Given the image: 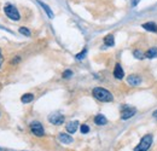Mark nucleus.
I'll return each mask as SVG.
<instances>
[{
	"label": "nucleus",
	"mask_w": 157,
	"mask_h": 151,
	"mask_svg": "<svg viewBox=\"0 0 157 151\" xmlns=\"http://www.w3.org/2000/svg\"><path fill=\"white\" fill-rule=\"evenodd\" d=\"M92 93H93V97L96 99L100 100V102H111L114 99L113 95L108 90H105L103 87H96V88H93Z\"/></svg>",
	"instance_id": "obj_1"
},
{
	"label": "nucleus",
	"mask_w": 157,
	"mask_h": 151,
	"mask_svg": "<svg viewBox=\"0 0 157 151\" xmlns=\"http://www.w3.org/2000/svg\"><path fill=\"white\" fill-rule=\"evenodd\" d=\"M151 144H152V135L151 134H146V135H144L141 138L140 143L136 146L134 151H147L149 148L151 146Z\"/></svg>",
	"instance_id": "obj_2"
},
{
	"label": "nucleus",
	"mask_w": 157,
	"mask_h": 151,
	"mask_svg": "<svg viewBox=\"0 0 157 151\" xmlns=\"http://www.w3.org/2000/svg\"><path fill=\"white\" fill-rule=\"evenodd\" d=\"M4 11H5L6 16L10 19H13V21H18L20 19V12H18V10L13 5H6L4 7Z\"/></svg>",
	"instance_id": "obj_3"
},
{
	"label": "nucleus",
	"mask_w": 157,
	"mask_h": 151,
	"mask_svg": "<svg viewBox=\"0 0 157 151\" xmlns=\"http://www.w3.org/2000/svg\"><path fill=\"white\" fill-rule=\"evenodd\" d=\"M30 131L33 134H35L36 137H42L45 135V131H44V127L40 123L39 121H33L30 123Z\"/></svg>",
	"instance_id": "obj_4"
},
{
	"label": "nucleus",
	"mask_w": 157,
	"mask_h": 151,
	"mask_svg": "<svg viewBox=\"0 0 157 151\" xmlns=\"http://www.w3.org/2000/svg\"><path fill=\"white\" fill-rule=\"evenodd\" d=\"M48 121L52 123V125H56V126H59L64 122V116L60 113H53L48 116Z\"/></svg>",
	"instance_id": "obj_5"
},
{
	"label": "nucleus",
	"mask_w": 157,
	"mask_h": 151,
	"mask_svg": "<svg viewBox=\"0 0 157 151\" xmlns=\"http://www.w3.org/2000/svg\"><path fill=\"white\" fill-rule=\"evenodd\" d=\"M137 114V110L134 108H131V106H124L121 111V118L122 120H128L131 118L132 116H134Z\"/></svg>",
	"instance_id": "obj_6"
},
{
	"label": "nucleus",
	"mask_w": 157,
	"mask_h": 151,
	"mask_svg": "<svg viewBox=\"0 0 157 151\" xmlns=\"http://www.w3.org/2000/svg\"><path fill=\"white\" fill-rule=\"evenodd\" d=\"M127 82L131 85V86H138L141 83V79L138 75H129L127 77Z\"/></svg>",
	"instance_id": "obj_7"
},
{
	"label": "nucleus",
	"mask_w": 157,
	"mask_h": 151,
	"mask_svg": "<svg viewBox=\"0 0 157 151\" xmlns=\"http://www.w3.org/2000/svg\"><path fill=\"white\" fill-rule=\"evenodd\" d=\"M78 128V121H71V122H69V123L67 125V132L70 133V134H73V133L76 132Z\"/></svg>",
	"instance_id": "obj_8"
},
{
	"label": "nucleus",
	"mask_w": 157,
	"mask_h": 151,
	"mask_svg": "<svg viewBox=\"0 0 157 151\" xmlns=\"http://www.w3.org/2000/svg\"><path fill=\"white\" fill-rule=\"evenodd\" d=\"M58 139L59 141L63 143V144H70V143H73V138L69 134H65V133H60L58 135Z\"/></svg>",
	"instance_id": "obj_9"
},
{
	"label": "nucleus",
	"mask_w": 157,
	"mask_h": 151,
	"mask_svg": "<svg viewBox=\"0 0 157 151\" xmlns=\"http://www.w3.org/2000/svg\"><path fill=\"white\" fill-rule=\"evenodd\" d=\"M114 76H115L116 79H118V80H121V79L124 76V72H123L122 67H121L118 63L115 65V69H114Z\"/></svg>",
	"instance_id": "obj_10"
},
{
	"label": "nucleus",
	"mask_w": 157,
	"mask_h": 151,
	"mask_svg": "<svg viewBox=\"0 0 157 151\" xmlns=\"http://www.w3.org/2000/svg\"><path fill=\"white\" fill-rule=\"evenodd\" d=\"M143 28L146 29V30H149V32H154V33H156L157 32V24L156 23H154V22L144 23V24H143Z\"/></svg>",
	"instance_id": "obj_11"
},
{
	"label": "nucleus",
	"mask_w": 157,
	"mask_h": 151,
	"mask_svg": "<svg viewBox=\"0 0 157 151\" xmlns=\"http://www.w3.org/2000/svg\"><path fill=\"white\" fill-rule=\"evenodd\" d=\"M94 122H96V125H98V126H104V125H106L108 120H106L105 116H103V115H97V116L94 117Z\"/></svg>",
	"instance_id": "obj_12"
},
{
	"label": "nucleus",
	"mask_w": 157,
	"mask_h": 151,
	"mask_svg": "<svg viewBox=\"0 0 157 151\" xmlns=\"http://www.w3.org/2000/svg\"><path fill=\"white\" fill-rule=\"evenodd\" d=\"M104 44L106 46H114L115 45V39H114V35L113 34H109L104 38Z\"/></svg>",
	"instance_id": "obj_13"
},
{
	"label": "nucleus",
	"mask_w": 157,
	"mask_h": 151,
	"mask_svg": "<svg viewBox=\"0 0 157 151\" xmlns=\"http://www.w3.org/2000/svg\"><path fill=\"white\" fill-rule=\"evenodd\" d=\"M33 99H34V95H32V93H25V95H23L21 97V100H22V103H24V104H28V103L33 102Z\"/></svg>",
	"instance_id": "obj_14"
},
{
	"label": "nucleus",
	"mask_w": 157,
	"mask_h": 151,
	"mask_svg": "<svg viewBox=\"0 0 157 151\" xmlns=\"http://www.w3.org/2000/svg\"><path fill=\"white\" fill-rule=\"evenodd\" d=\"M39 4L41 5V6H42V9H44V10L46 11V14L48 15V17H50V18H52V17H53V12H52V11L50 10V7H48V6L46 5V4H44L42 1H39Z\"/></svg>",
	"instance_id": "obj_15"
},
{
	"label": "nucleus",
	"mask_w": 157,
	"mask_h": 151,
	"mask_svg": "<svg viewBox=\"0 0 157 151\" xmlns=\"http://www.w3.org/2000/svg\"><path fill=\"white\" fill-rule=\"evenodd\" d=\"M145 57L146 58H155V57H157V48H151V50H149L146 53H145Z\"/></svg>",
	"instance_id": "obj_16"
},
{
	"label": "nucleus",
	"mask_w": 157,
	"mask_h": 151,
	"mask_svg": "<svg viewBox=\"0 0 157 151\" xmlns=\"http://www.w3.org/2000/svg\"><path fill=\"white\" fill-rule=\"evenodd\" d=\"M20 33L21 34H23V35H25V37H30V30L27 29V28H24V27H21Z\"/></svg>",
	"instance_id": "obj_17"
},
{
	"label": "nucleus",
	"mask_w": 157,
	"mask_h": 151,
	"mask_svg": "<svg viewBox=\"0 0 157 151\" xmlns=\"http://www.w3.org/2000/svg\"><path fill=\"white\" fill-rule=\"evenodd\" d=\"M80 130H81V133H83V134H86V133L90 132V127H88L87 125H81Z\"/></svg>",
	"instance_id": "obj_18"
},
{
	"label": "nucleus",
	"mask_w": 157,
	"mask_h": 151,
	"mask_svg": "<svg viewBox=\"0 0 157 151\" xmlns=\"http://www.w3.org/2000/svg\"><path fill=\"white\" fill-rule=\"evenodd\" d=\"M134 57H136V58H139V59H141V58H144V53H143V52H141V51H139V50H136V51H134Z\"/></svg>",
	"instance_id": "obj_19"
},
{
	"label": "nucleus",
	"mask_w": 157,
	"mask_h": 151,
	"mask_svg": "<svg viewBox=\"0 0 157 151\" xmlns=\"http://www.w3.org/2000/svg\"><path fill=\"white\" fill-rule=\"evenodd\" d=\"M71 75H73V72H71V70H65V72L63 73V77H65V79L70 77Z\"/></svg>",
	"instance_id": "obj_20"
},
{
	"label": "nucleus",
	"mask_w": 157,
	"mask_h": 151,
	"mask_svg": "<svg viewBox=\"0 0 157 151\" xmlns=\"http://www.w3.org/2000/svg\"><path fill=\"white\" fill-rule=\"evenodd\" d=\"M86 52H87V50L85 48V50H83L82 52H80V53H78V56H76V59H82V58L85 57V55H86Z\"/></svg>",
	"instance_id": "obj_21"
},
{
	"label": "nucleus",
	"mask_w": 157,
	"mask_h": 151,
	"mask_svg": "<svg viewBox=\"0 0 157 151\" xmlns=\"http://www.w3.org/2000/svg\"><path fill=\"white\" fill-rule=\"evenodd\" d=\"M2 62H4V57H2V55H1V51H0V68H1Z\"/></svg>",
	"instance_id": "obj_22"
},
{
	"label": "nucleus",
	"mask_w": 157,
	"mask_h": 151,
	"mask_svg": "<svg viewBox=\"0 0 157 151\" xmlns=\"http://www.w3.org/2000/svg\"><path fill=\"white\" fill-rule=\"evenodd\" d=\"M154 116H155V117H157V110L155 111V113H154Z\"/></svg>",
	"instance_id": "obj_23"
}]
</instances>
